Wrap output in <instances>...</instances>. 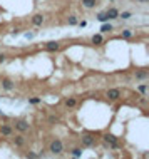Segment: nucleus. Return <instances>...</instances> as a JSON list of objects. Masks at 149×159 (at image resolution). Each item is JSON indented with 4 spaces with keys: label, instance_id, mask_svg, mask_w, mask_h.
I'll return each mask as SVG.
<instances>
[{
    "label": "nucleus",
    "instance_id": "nucleus-1",
    "mask_svg": "<svg viewBox=\"0 0 149 159\" xmlns=\"http://www.w3.org/2000/svg\"><path fill=\"white\" fill-rule=\"evenodd\" d=\"M49 151H50L52 154H60L62 151H64V144H62L60 139H54L50 144H49Z\"/></svg>",
    "mask_w": 149,
    "mask_h": 159
},
{
    "label": "nucleus",
    "instance_id": "nucleus-2",
    "mask_svg": "<svg viewBox=\"0 0 149 159\" xmlns=\"http://www.w3.org/2000/svg\"><path fill=\"white\" fill-rule=\"evenodd\" d=\"M80 144H82L84 147H91L96 144V136L94 134H84L82 137H80Z\"/></svg>",
    "mask_w": 149,
    "mask_h": 159
},
{
    "label": "nucleus",
    "instance_id": "nucleus-3",
    "mask_svg": "<svg viewBox=\"0 0 149 159\" xmlns=\"http://www.w3.org/2000/svg\"><path fill=\"white\" fill-rule=\"evenodd\" d=\"M15 129L20 131V132H27V131L30 129V124H29L27 121H22V119H20V121L15 122Z\"/></svg>",
    "mask_w": 149,
    "mask_h": 159
},
{
    "label": "nucleus",
    "instance_id": "nucleus-4",
    "mask_svg": "<svg viewBox=\"0 0 149 159\" xmlns=\"http://www.w3.org/2000/svg\"><path fill=\"white\" fill-rule=\"evenodd\" d=\"M106 95H107L109 99H112V101H116V99L121 97V90H119V89H109V90L106 92Z\"/></svg>",
    "mask_w": 149,
    "mask_h": 159
},
{
    "label": "nucleus",
    "instance_id": "nucleus-5",
    "mask_svg": "<svg viewBox=\"0 0 149 159\" xmlns=\"http://www.w3.org/2000/svg\"><path fill=\"white\" fill-rule=\"evenodd\" d=\"M104 141H106L107 144H111L112 147H117V137L112 134H104Z\"/></svg>",
    "mask_w": 149,
    "mask_h": 159
},
{
    "label": "nucleus",
    "instance_id": "nucleus-6",
    "mask_svg": "<svg viewBox=\"0 0 149 159\" xmlns=\"http://www.w3.org/2000/svg\"><path fill=\"white\" fill-rule=\"evenodd\" d=\"M44 20H45V19H44L42 13H35V15L32 17V24H34L35 27H40V25L44 24Z\"/></svg>",
    "mask_w": 149,
    "mask_h": 159
},
{
    "label": "nucleus",
    "instance_id": "nucleus-7",
    "mask_svg": "<svg viewBox=\"0 0 149 159\" xmlns=\"http://www.w3.org/2000/svg\"><path fill=\"white\" fill-rule=\"evenodd\" d=\"M45 49H47V50H50V52H55V50L60 49V44L55 42V40H50V42L45 44Z\"/></svg>",
    "mask_w": 149,
    "mask_h": 159
},
{
    "label": "nucleus",
    "instance_id": "nucleus-8",
    "mask_svg": "<svg viewBox=\"0 0 149 159\" xmlns=\"http://www.w3.org/2000/svg\"><path fill=\"white\" fill-rule=\"evenodd\" d=\"M106 15H107V19H109V20H114V19L119 17V10H117V8H109V10L106 12Z\"/></svg>",
    "mask_w": 149,
    "mask_h": 159
},
{
    "label": "nucleus",
    "instance_id": "nucleus-9",
    "mask_svg": "<svg viewBox=\"0 0 149 159\" xmlns=\"http://www.w3.org/2000/svg\"><path fill=\"white\" fill-rule=\"evenodd\" d=\"M2 87L5 90H12L13 87H15V84H13L10 79H2Z\"/></svg>",
    "mask_w": 149,
    "mask_h": 159
},
{
    "label": "nucleus",
    "instance_id": "nucleus-10",
    "mask_svg": "<svg viewBox=\"0 0 149 159\" xmlns=\"http://www.w3.org/2000/svg\"><path fill=\"white\" fill-rule=\"evenodd\" d=\"M13 144H15V146H19V147H22L25 144V137L22 134H19V136H15V137H13Z\"/></svg>",
    "mask_w": 149,
    "mask_h": 159
},
{
    "label": "nucleus",
    "instance_id": "nucleus-11",
    "mask_svg": "<svg viewBox=\"0 0 149 159\" xmlns=\"http://www.w3.org/2000/svg\"><path fill=\"white\" fill-rule=\"evenodd\" d=\"M0 134H2V136H12V127L7 126V124L0 126Z\"/></svg>",
    "mask_w": 149,
    "mask_h": 159
},
{
    "label": "nucleus",
    "instance_id": "nucleus-12",
    "mask_svg": "<svg viewBox=\"0 0 149 159\" xmlns=\"http://www.w3.org/2000/svg\"><path fill=\"white\" fill-rule=\"evenodd\" d=\"M64 106L65 107H75V106H77V99H75V97H69V99H65V101H64Z\"/></svg>",
    "mask_w": 149,
    "mask_h": 159
},
{
    "label": "nucleus",
    "instance_id": "nucleus-13",
    "mask_svg": "<svg viewBox=\"0 0 149 159\" xmlns=\"http://www.w3.org/2000/svg\"><path fill=\"white\" fill-rule=\"evenodd\" d=\"M149 77V72L147 70H139V72H136V79L137 80H146Z\"/></svg>",
    "mask_w": 149,
    "mask_h": 159
},
{
    "label": "nucleus",
    "instance_id": "nucleus-14",
    "mask_svg": "<svg viewBox=\"0 0 149 159\" xmlns=\"http://www.w3.org/2000/svg\"><path fill=\"white\" fill-rule=\"evenodd\" d=\"M96 3H97V0H82V5L85 8H92V7H96Z\"/></svg>",
    "mask_w": 149,
    "mask_h": 159
},
{
    "label": "nucleus",
    "instance_id": "nucleus-15",
    "mask_svg": "<svg viewBox=\"0 0 149 159\" xmlns=\"http://www.w3.org/2000/svg\"><path fill=\"white\" fill-rule=\"evenodd\" d=\"M131 17H132V13H131V12H122V13H119V17H117V19L127 20V19H131Z\"/></svg>",
    "mask_w": 149,
    "mask_h": 159
},
{
    "label": "nucleus",
    "instance_id": "nucleus-16",
    "mask_svg": "<svg viewBox=\"0 0 149 159\" xmlns=\"http://www.w3.org/2000/svg\"><path fill=\"white\" fill-rule=\"evenodd\" d=\"M112 30V25L111 24H104L102 27H101V32H102V34H106V32H111Z\"/></svg>",
    "mask_w": 149,
    "mask_h": 159
},
{
    "label": "nucleus",
    "instance_id": "nucleus-17",
    "mask_svg": "<svg viewBox=\"0 0 149 159\" xmlns=\"http://www.w3.org/2000/svg\"><path fill=\"white\" fill-rule=\"evenodd\" d=\"M80 154H82V149H80V147H74V149H72V156H74V157H79Z\"/></svg>",
    "mask_w": 149,
    "mask_h": 159
},
{
    "label": "nucleus",
    "instance_id": "nucleus-18",
    "mask_svg": "<svg viewBox=\"0 0 149 159\" xmlns=\"http://www.w3.org/2000/svg\"><path fill=\"white\" fill-rule=\"evenodd\" d=\"M101 42H102V35L101 34H97V35L92 37V44H101Z\"/></svg>",
    "mask_w": 149,
    "mask_h": 159
},
{
    "label": "nucleus",
    "instance_id": "nucleus-19",
    "mask_svg": "<svg viewBox=\"0 0 149 159\" xmlns=\"http://www.w3.org/2000/svg\"><path fill=\"white\" fill-rule=\"evenodd\" d=\"M97 20H99V22H107L109 19H107L106 12H104V13H99V15H97Z\"/></svg>",
    "mask_w": 149,
    "mask_h": 159
},
{
    "label": "nucleus",
    "instance_id": "nucleus-20",
    "mask_svg": "<svg viewBox=\"0 0 149 159\" xmlns=\"http://www.w3.org/2000/svg\"><path fill=\"white\" fill-rule=\"evenodd\" d=\"M137 90H139L141 94H146V92H147V84H141V85L137 87Z\"/></svg>",
    "mask_w": 149,
    "mask_h": 159
},
{
    "label": "nucleus",
    "instance_id": "nucleus-21",
    "mask_svg": "<svg viewBox=\"0 0 149 159\" xmlns=\"http://www.w3.org/2000/svg\"><path fill=\"white\" fill-rule=\"evenodd\" d=\"M67 22H69L70 25H75V24H77V17H75V15H70L69 19H67Z\"/></svg>",
    "mask_w": 149,
    "mask_h": 159
},
{
    "label": "nucleus",
    "instance_id": "nucleus-22",
    "mask_svg": "<svg viewBox=\"0 0 149 159\" xmlns=\"http://www.w3.org/2000/svg\"><path fill=\"white\" fill-rule=\"evenodd\" d=\"M131 35H132V32H131V30H124V32H122V37H124V39H129Z\"/></svg>",
    "mask_w": 149,
    "mask_h": 159
},
{
    "label": "nucleus",
    "instance_id": "nucleus-23",
    "mask_svg": "<svg viewBox=\"0 0 149 159\" xmlns=\"http://www.w3.org/2000/svg\"><path fill=\"white\" fill-rule=\"evenodd\" d=\"M29 102H30V104H39V102H40V99H39V97H32Z\"/></svg>",
    "mask_w": 149,
    "mask_h": 159
},
{
    "label": "nucleus",
    "instance_id": "nucleus-24",
    "mask_svg": "<svg viewBox=\"0 0 149 159\" xmlns=\"http://www.w3.org/2000/svg\"><path fill=\"white\" fill-rule=\"evenodd\" d=\"M27 157H40V156H39V154H35V152H29V154H27Z\"/></svg>",
    "mask_w": 149,
    "mask_h": 159
},
{
    "label": "nucleus",
    "instance_id": "nucleus-25",
    "mask_svg": "<svg viewBox=\"0 0 149 159\" xmlns=\"http://www.w3.org/2000/svg\"><path fill=\"white\" fill-rule=\"evenodd\" d=\"M5 59H7L5 54H0V64H2V62H5Z\"/></svg>",
    "mask_w": 149,
    "mask_h": 159
},
{
    "label": "nucleus",
    "instance_id": "nucleus-26",
    "mask_svg": "<svg viewBox=\"0 0 149 159\" xmlns=\"http://www.w3.org/2000/svg\"><path fill=\"white\" fill-rule=\"evenodd\" d=\"M49 121H50V122H59V117H54V116H50V117H49Z\"/></svg>",
    "mask_w": 149,
    "mask_h": 159
},
{
    "label": "nucleus",
    "instance_id": "nucleus-27",
    "mask_svg": "<svg viewBox=\"0 0 149 159\" xmlns=\"http://www.w3.org/2000/svg\"><path fill=\"white\" fill-rule=\"evenodd\" d=\"M77 24H79V27H85V25H87V22L82 20V22H77Z\"/></svg>",
    "mask_w": 149,
    "mask_h": 159
},
{
    "label": "nucleus",
    "instance_id": "nucleus-28",
    "mask_svg": "<svg viewBox=\"0 0 149 159\" xmlns=\"http://www.w3.org/2000/svg\"><path fill=\"white\" fill-rule=\"evenodd\" d=\"M137 2H139V3H147L149 0H137Z\"/></svg>",
    "mask_w": 149,
    "mask_h": 159
},
{
    "label": "nucleus",
    "instance_id": "nucleus-29",
    "mask_svg": "<svg viewBox=\"0 0 149 159\" xmlns=\"http://www.w3.org/2000/svg\"><path fill=\"white\" fill-rule=\"evenodd\" d=\"M111 2H114V0H111Z\"/></svg>",
    "mask_w": 149,
    "mask_h": 159
}]
</instances>
